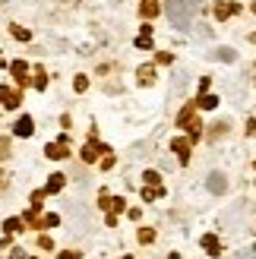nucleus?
I'll use <instances>...</instances> for the list:
<instances>
[{
    "instance_id": "f257e3e1",
    "label": "nucleus",
    "mask_w": 256,
    "mask_h": 259,
    "mask_svg": "<svg viewBox=\"0 0 256 259\" xmlns=\"http://www.w3.org/2000/svg\"><path fill=\"white\" fill-rule=\"evenodd\" d=\"M177 127L184 130L190 139H199V133H202V124H199V114H196V105L190 101V105H184L181 108V114H177Z\"/></svg>"
},
{
    "instance_id": "f03ea898",
    "label": "nucleus",
    "mask_w": 256,
    "mask_h": 259,
    "mask_svg": "<svg viewBox=\"0 0 256 259\" xmlns=\"http://www.w3.org/2000/svg\"><path fill=\"white\" fill-rule=\"evenodd\" d=\"M111 152V145H105V142H95V139H89L82 145V161H89V165H95V161L101 158V155H108Z\"/></svg>"
},
{
    "instance_id": "7ed1b4c3",
    "label": "nucleus",
    "mask_w": 256,
    "mask_h": 259,
    "mask_svg": "<svg viewBox=\"0 0 256 259\" xmlns=\"http://www.w3.org/2000/svg\"><path fill=\"white\" fill-rule=\"evenodd\" d=\"M171 149L177 152V161H181V165H190V149H193L190 136H174V139H171Z\"/></svg>"
},
{
    "instance_id": "20e7f679",
    "label": "nucleus",
    "mask_w": 256,
    "mask_h": 259,
    "mask_svg": "<svg viewBox=\"0 0 256 259\" xmlns=\"http://www.w3.org/2000/svg\"><path fill=\"white\" fill-rule=\"evenodd\" d=\"M45 155H48L51 161H64L66 155H70V142H66V136H61L57 142H48L45 145Z\"/></svg>"
},
{
    "instance_id": "39448f33",
    "label": "nucleus",
    "mask_w": 256,
    "mask_h": 259,
    "mask_svg": "<svg viewBox=\"0 0 256 259\" xmlns=\"http://www.w3.org/2000/svg\"><path fill=\"white\" fill-rule=\"evenodd\" d=\"M234 13H241V3H231V0H218V3H215V19L218 22L231 19Z\"/></svg>"
},
{
    "instance_id": "423d86ee",
    "label": "nucleus",
    "mask_w": 256,
    "mask_h": 259,
    "mask_svg": "<svg viewBox=\"0 0 256 259\" xmlns=\"http://www.w3.org/2000/svg\"><path fill=\"white\" fill-rule=\"evenodd\" d=\"M0 105L13 111V108H19V105H22V95H19V92H13L10 85H0Z\"/></svg>"
},
{
    "instance_id": "0eeeda50",
    "label": "nucleus",
    "mask_w": 256,
    "mask_h": 259,
    "mask_svg": "<svg viewBox=\"0 0 256 259\" xmlns=\"http://www.w3.org/2000/svg\"><path fill=\"white\" fill-rule=\"evenodd\" d=\"M13 133H16V136H22V139H29V136L35 133V120H32L29 114L19 117V120H16V127H13Z\"/></svg>"
},
{
    "instance_id": "6e6552de",
    "label": "nucleus",
    "mask_w": 256,
    "mask_h": 259,
    "mask_svg": "<svg viewBox=\"0 0 256 259\" xmlns=\"http://www.w3.org/2000/svg\"><path fill=\"white\" fill-rule=\"evenodd\" d=\"M199 247L206 250L209 256H218L221 253V240H218V234H202V240H199Z\"/></svg>"
},
{
    "instance_id": "1a4fd4ad",
    "label": "nucleus",
    "mask_w": 256,
    "mask_h": 259,
    "mask_svg": "<svg viewBox=\"0 0 256 259\" xmlns=\"http://www.w3.org/2000/svg\"><path fill=\"white\" fill-rule=\"evenodd\" d=\"M196 108H202V111H215L218 108V95H212V92H202V95H196V101H193Z\"/></svg>"
},
{
    "instance_id": "9d476101",
    "label": "nucleus",
    "mask_w": 256,
    "mask_h": 259,
    "mask_svg": "<svg viewBox=\"0 0 256 259\" xmlns=\"http://www.w3.org/2000/svg\"><path fill=\"white\" fill-rule=\"evenodd\" d=\"M158 13H161L158 0H142V3H139V16H142V19H155Z\"/></svg>"
},
{
    "instance_id": "9b49d317",
    "label": "nucleus",
    "mask_w": 256,
    "mask_h": 259,
    "mask_svg": "<svg viewBox=\"0 0 256 259\" xmlns=\"http://www.w3.org/2000/svg\"><path fill=\"white\" fill-rule=\"evenodd\" d=\"M64 187H66V174H61V171H54V174L48 177V187H45V193H61Z\"/></svg>"
},
{
    "instance_id": "f8f14e48",
    "label": "nucleus",
    "mask_w": 256,
    "mask_h": 259,
    "mask_svg": "<svg viewBox=\"0 0 256 259\" xmlns=\"http://www.w3.org/2000/svg\"><path fill=\"white\" fill-rule=\"evenodd\" d=\"M10 73L16 76V82H29V76H25V73H29V64H25V60H13V64H10Z\"/></svg>"
},
{
    "instance_id": "ddd939ff",
    "label": "nucleus",
    "mask_w": 256,
    "mask_h": 259,
    "mask_svg": "<svg viewBox=\"0 0 256 259\" xmlns=\"http://www.w3.org/2000/svg\"><path fill=\"white\" fill-rule=\"evenodd\" d=\"M136 79H139V85H152V82H155V66H152V64L139 66V70H136Z\"/></svg>"
},
{
    "instance_id": "4468645a",
    "label": "nucleus",
    "mask_w": 256,
    "mask_h": 259,
    "mask_svg": "<svg viewBox=\"0 0 256 259\" xmlns=\"http://www.w3.org/2000/svg\"><path fill=\"white\" fill-rule=\"evenodd\" d=\"M168 190L165 187H142V202H155V199H161Z\"/></svg>"
},
{
    "instance_id": "2eb2a0df",
    "label": "nucleus",
    "mask_w": 256,
    "mask_h": 259,
    "mask_svg": "<svg viewBox=\"0 0 256 259\" xmlns=\"http://www.w3.org/2000/svg\"><path fill=\"white\" fill-rule=\"evenodd\" d=\"M108 209H111V215H121V212H127V199H124V196H111Z\"/></svg>"
},
{
    "instance_id": "dca6fc26",
    "label": "nucleus",
    "mask_w": 256,
    "mask_h": 259,
    "mask_svg": "<svg viewBox=\"0 0 256 259\" xmlns=\"http://www.w3.org/2000/svg\"><path fill=\"white\" fill-rule=\"evenodd\" d=\"M209 190H212V193H225V190H228V180L221 177V174H212V177H209Z\"/></svg>"
},
{
    "instance_id": "f3484780",
    "label": "nucleus",
    "mask_w": 256,
    "mask_h": 259,
    "mask_svg": "<svg viewBox=\"0 0 256 259\" xmlns=\"http://www.w3.org/2000/svg\"><path fill=\"white\" fill-rule=\"evenodd\" d=\"M57 224H61V215H54V212H48V215L38 218V228H57Z\"/></svg>"
},
{
    "instance_id": "a211bd4d",
    "label": "nucleus",
    "mask_w": 256,
    "mask_h": 259,
    "mask_svg": "<svg viewBox=\"0 0 256 259\" xmlns=\"http://www.w3.org/2000/svg\"><path fill=\"white\" fill-rule=\"evenodd\" d=\"M142 184L146 187H161V174L158 171H142Z\"/></svg>"
},
{
    "instance_id": "6ab92c4d",
    "label": "nucleus",
    "mask_w": 256,
    "mask_h": 259,
    "mask_svg": "<svg viewBox=\"0 0 256 259\" xmlns=\"http://www.w3.org/2000/svg\"><path fill=\"white\" fill-rule=\"evenodd\" d=\"M10 35H13L16 41H32V32L22 29V25H10Z\"/></svg>"
},
{
    "instance_id": "aec40b11",
    "label": "nucleus",
    "mask_w": 256,
    "mask_h": 259,
    "mask_svg": "<svg viewBox=\"0 0 256 259\" xmlns=\"http://www.w3.org/2000/svg\"><path fill=\"white\" fill-rule=\"evenodd\" d=\"M45 196H48L45 190H35V193H32V199H29V202H32V212H35V215L41 212V202H45Z\"/></svg>"
},
{
    "instance_id": "412c9836",
    "label": "nucleus",
    "mask_w": 256,
    "mask_h": 259,
    "mask_svg": "<svg viewBox=\"0 0 256 259\" xmlns=\"http://www.w3.org/2000/svg\"><path fill=\"white\" fill-rule=\"evenodd\" d=\"M3 231H6V234H19V231H22V218H6Z\"/></svg>"
},
{
    "instance_id": "4be33fe9",
    "label": "nucleus",
    "mask_w": 256,
    "mask_h": 259,
    "mask_svg": "<svg viewBox=\"0 0 256 259\" xmlns=\"http://www.w3.org/2000/svg\"><path fill=\"white\" fill-rule=\"evenodd\" d=\"M136 240H139V244H152V240H155V231L152 228H139L136 231Z\"/></svg>"
},
{
    "instance_id": "5701e85b",
    "label": "nucleus",
    "mask_w": 256,
    "mask_h": 259,
    "mask_svg": "<svg viewBox=\"0 0 256 259\" xmlns=\"http://www.w3.org/2000/svg\"><path fill=\"white\" fill-rule=\"evenodd\" d=\"M32 85H35L38 92H41V89H45V85H48V76H45V70H41V66L35 70V79H32Z\"/></svg>"
},
{
    "instance_id": "b1692460",
    "label": "nucleus",
    "mask_w": 256,
    "mask_h": 259,
    "mask_svg": "<svg viewBox=\"0 0 256 259\" xmlns=\"http://www.w3.org/2000/svg\"><path fill=\"white\" fill-rule=\"evenodd\" d=\"M73 89H76V92H85V89H89V76H82V73H79V76L73 79Z\"/></svg>"
},
{
    "instance_id": "393cba45",
    "label": "nucleus",
    "mask_w": 256,
    "mask_h": 259,
    "mask_svg": "<svg viewBox=\"0 0 256 259\" xmlns=\"http://www.w3.org/2000/svg\"><path fill=\"white\" fill-rule=\"evenodd\" d=\"M3 158H10V139L0 136V161H3Z\"/></svg>"
},
{
    "instance_id": "a878e982",
    "label": "nucleus",
    "mask_w": 256,
    "mask_h": 259,
    "mask_svg": "<svg viewBox=\"0 0 256 259\" xmlns=\"http://www.w3.org/2000/svg\"><path fill=\"white\" fill-rule=\"evenodd\" d=\"M136 48H139V51H152V38L149 35H139V38H136Z\"/></svg>"
},
{
    "instance_id": "bb28decb",
    "label": "nucleus",
    "mask_w": 256,
    "mask_h": 259,
    "mask_svg": "<svg viewBox=\"0 0 256 259\" xmlns=\"http://www.w3.org/2000/svg\"><path fill=\"white\" fill-rule=\"evenodd\" d=\"M155 60H158V64H174V54H171V51H158Z\"/></svg>"
},
{
    "instance_id": "cd10ccee",
    "label": "nucleus",
    "mask_w": 256,
    "mask_h": 259,
    "mask_svg": "<svg viewBox=\"0 0 256 259\" xmlns=\"http://www.w3.org/2000/svg\"><path fill=\"white\" fill-rule=\"evenodd\" d=\"M38 247H41V250H51V247H54V240H51L48 234H41V237H38Z\"/></svg>"
},
{
    "instance_id": "c85d7f7f",
    "label": "nucleus",
    "mask_w": 256,
    "mask_h": 259,
    "mask_svg": "<svg viewBox=\"0 0 256 259\" xmlns=\"http://www.w3.org/2000/svg\"><path fill=\"white\" fill-rule=\"evenodd\" d=\"M218 57H221V60H234V51H231V48H221Z\"/></svg>"
},
{
    "instance_id": "c756f323",
    "label": "nucleus",
    "mask_w": 256,
    "mask_h": 259,
    "mask_svg": "<svg viewBox=\"0 0 256 259\" xmlns=\"http://www.w3.org/2000/svg\"><path fill=\"white\" fill-rule=\"evenodd\" d=\"M10 259H25V250H19V247L10 250Z\"/></svg>"
},
{
    "instance_id": "7c9ffc66",
    "label": "nucleus",
    "mask_w": 256,
    "mask_h": 259,
    "mask_svg": "<svg viewBox=\"0 0 256 259\" xmlns=\"http://www.w3.org/2000/svg\"><path fill=\"white\" fill-rule=\"evenodd\" d=\"M57 259H79V253H76V250H66V253H61Z\"/></svg>"
},
{
    "instance_id": "2f4dec72",
    "label": "nucleus",
    "mask_w": 256,
    "mask_h": 259,
    "mask_svg": "<svg viewBox=\"0 0 256 259\" xmlns=\"http://www.w3.org/2000/svg\"><path fill=\"white\" fill-rule=\"evenodd\" d=\"M209 82H212L209 76H202V82H199V95H202V92H209Z\"/></svg>"
},
{
    "instance_id": "473e14b6",
    "label": "nucleus",
    "mask_w": 256,
    "mask_h": 259,
    "mask_svg": "<svg viewBox=\"0 0 256 259\" xmlns=\"http://www.w3.org/2000/svg\"><path fill=\"white\" fill-rule=\"evenodd\" d=\"M247 127H250V136H256V120H250V124H247Z\"/></svg>"
},
{
    "instance_id": "72a5a7b5",
    "label": "nucleus",
    "mask_w": 256,
    "mask_h": 259,
    "mask_svg": "<svg viewBox=\"0 0 256 259\" xmlns=\"http://www.w3.org/2000/svg\"><path fill=\"white\" fill-rule=\"evenodd\" d=\"M0 187H3V174H0Z\"/></svg>"
},
{
    "instance_id": "f704fd0d",
    "label": "nucleus",
    "mask_w": 256,
    "mask_h": 259,
    "mask_svg": "<svg viewBox=\"0 0 256 259\" xmlns=\"http://www.w3.org/2000/svg\"><path fill=\"white\" fill-rule=\"evenodd\" d=\"M121 259H133V256H121Z\"/></svg>"
},
{
    "instance_id": "c9c22d12",
    "label": "nucleus",
    "mask_w": 256,
    "mask_h": 259,
    "mask_svg": "<svg viewBox=\"0 0 256 259\" xmlns=\"http://www.w3.org/2000/svg\"><path fill=\"white\" fill-rule=\"evenodd\" d=\"M32 259H35V256H32Z\"/></svg>"
}]
</instances>
